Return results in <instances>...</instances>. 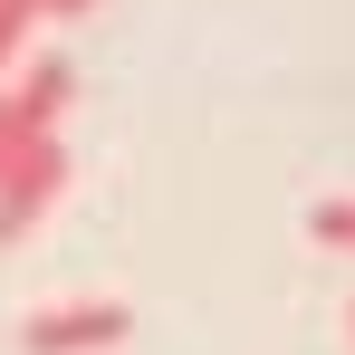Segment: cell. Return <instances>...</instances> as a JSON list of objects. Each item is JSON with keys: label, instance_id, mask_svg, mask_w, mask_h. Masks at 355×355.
Wrapping results in <instances>:
<instances>
[{"label": "cell", "instance_id": "cell-1", "mask_svg": "<svg viewBox=\"0 0 355 355\" xmlns=\"http://www.w3.org/2000/svg\"><path fill=\"white\" fill-rule=\"evenodd\" d=\"M135 336L125 297H87V307H29L19 317V355H116Z\"/></svg>", "mask_w": 355, "mask_h": 355}, {"label": "cell", "instance_id": "cell-2", "mask_svg": "<svg viewBox=\"0 0 355 355\" xmlns=\"http://www.w3.org/2000/svg\"><path fill=\"white\" fill-rule=\"evenodd\" d=\"M58 192H67V154H58V135H39V144H19V154L0 164V250L39 231V221L58 211Z\"/></svg>", "mask_w": 355, "mask_h": 355}, {"label": "cell", "instance_id": "cell-3", "mask_svg": "<svg viewBox=\"0 0 355 355\" xmlns=\"http://www.w3.org/2000/svg\"><path fill=\"white\" fill-rule=\"evenodd\" d=\"M67 87H77V77H67V58H39L29 77H19V87H10V96H0V164H10L19 144L58 135V106H67Z\"/></svg>", "mask_w": 355, "mask_h": 355}, {"label": "cell", "instance_id": "cell-4", "mask_svg": "<svg viewBox=\"0 0 355 355\" xmlns=\"http://www.w3.org/2000/svg\"><path fill=\"white\" fill-rule=\"evenodd\" d=\"M307 240H317V250H346V259H355V202H346V192L307 211Z\"/></svg>", "mask_w": 355, "mask_h": 355}, {"label": "cell", "instance_id": "cell-5", "mask_svg": "<svg viewBox=\"0 0 355 355\" xmlns=\"http://www.w3.org/2000/svg\"><path fill=\"white\" fill-rule=\"evenodd\" d=\"M39 19H49V0H0V67L19 58V39H29Z\"/></svg>", "mask_w": 355, "mask_h": 355}, {"label": "cell", "instance_id": "cell-6", "mask_svg": "<svg viewBox=\"0 0 355 355\" xmlns=\"http://www.w3.org/2000/svg\"><path fill=\"white\" fill-rule=\"evenodd\" d=\"M87 10H96V0H49V19H87Z\"/></svg>", "mask_w": 355, "mask_h": 355}]
</instances>
